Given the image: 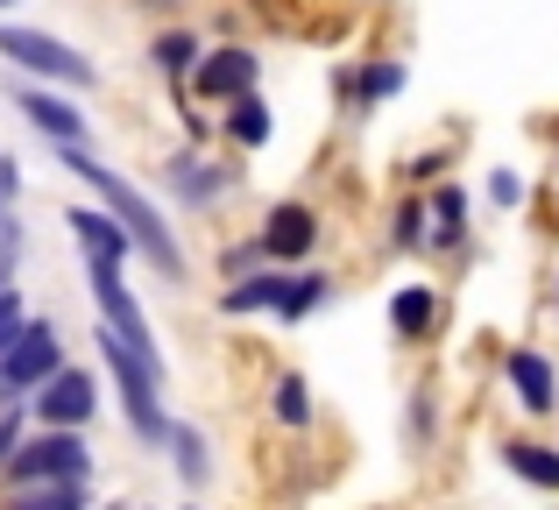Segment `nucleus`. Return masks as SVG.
<instances>
[{"label": "nucleus", "mask_w": 559, "mask_h": 510, "mask_svg": "<svg viewBox=\"0 0 559 510\" xmlns=\"http://www.w3.org/2000/svg\"><path fill=\"white\" fill-rule=\"evenodd\" d=\"M219 135H227L234 150H262V142L276 135V114H270V99H262V85L219 107Z\"/></svg>", "instance_id": "dca6fc26"}, {"label": "nucleus", "mask_w": 559, "mask_h": 510, "mask_svg": "<svg viewBox=\"0 0 559 510\" xmlns=\"http://www.w3.org/2000/svg\"><path fill=\"white\" fill-rule=\"evenodd\" d=\"M369 8H390V0H369Z\"/></svg>", "instance_id": "c9c22d12"}, {"label": "nucleus", "mask_w": 559, "mask_h": 510, "mask_svg": "<svg viewBox=\"0 0 559 510\" xmlns=\"http://www.w3.org/2000/svg\"><path fill=\"white\" fill-rule=\"evenodd\" d=\"M164 454H170V469H178V483L185 489H205L213 483V447H205V432L199 426H170V440H164Z\"/></svg>", "instance_id": "a211bd4d"}, {"label": "nucleus", "mask_w": 559, "mask_h": 510, "mask_svg": "<svg viewBox=\"0 0 559 510\" xmlns=\"http://www.w3.org/2000/svg\"><path fill=\"white\" fill-rule=\"evenodd\" d=\"M28 412H36L43 426H79V432H85V418L99 412V383H93V369H71V361H64V369H57L50 383L28 398Z\"/></svg>", "instance_id": "9b49d317"}, {"label": "nucleus", "mask_w": 559, "mask_h": 510, "mask_svg": "<svg viewBox=\"0 0 559 510\" xmlns=\"http://www.w3.org/2000/svg\"><path fill=\"white\" fill-rule=\"evenodd\" d=\"M432 390H411V447H425V440H432Z\"/></svg>", "instance_id": "c85d7f7f"}, {"label": "nucleus", "mask_w": 559, "mask_h": 510, "mask_svg": "<svg viewBox=\"0 0 559 510\" xmlns=\"http://www.w3.org/2000/svg\"><path fill=\"white\" fill-rule=\"evenodd\" d=\"M178 510H199V503H178Z\"/></svg>", "instance_id": "e433bc0d"}, {"label": "nucleus", "mask_w": 559, "mask_h": 510, "mask_svg": "<svg viewBox=\"0 0 559 510\" xmlns=\"http://www.w3.org/2000/svg\"><path fill=\"white\" fill-rule=\"evenodd\" d=\"M93 341H99V361H107L114 390H121V418H128V432H135V440H150V447H164V440H170V426H178V418L164 412V383H170V376H164V369H150V361H142L114 327H99Z\"/></svg>", "instance_id": "7ed1b4c3"}, {"label": "nucleus", "mask_w": 559, "mask_h": 510, "mask_svg": "<svg viewBox=\"0 0 559 510\" xmlns=\"http://www.w3.org/2000/svg\"><path fill=\"white\" fill-rule=\"evenodd\" d=\"M270 418H276V426H290V432H312V383H305L298 369H284L270 383Z\"/></svg>", "instance_id": "4be33fe9"}, {"label": "nucleus", "mask_w": 559, "mask_h": 510, "mask_svg": "<svg viewBox=\"0 0 559 510\" xmlns=\"http://www.w3.org/2000/svg\"><path fill=\"white\" fill-rule=\"evenodd\" d=\"M255 270H270V249H262V235H248V241H234V249H219V276H227V284H241V276H255Z\"/></svg>", "instance_id": "393cba45"}, {"label": "nucleus", "mask_w": 559, "mask_h": 510, "mask_svg": "<svg viewBox=\"0 0 559 510\" xmlns=\"http://www.w3.org/2000/svg\"><path fill=\"white\" fill-rule=\"evenodd\" d=\"M8 404H28V398H22V390L8 383V376H0V412H8Z\"/></svg>", "instance_id": "72a5a7b5"}, {"label": "nucleus", "mask_w": 559, "mask_h": 510, "mask_svg": "<svg viewBox=\"0 0 559 510\" xmlns=\"http://www.w3.org/2000/svg\"><path fill=\"white\" fill-rule=\"evenodd\" d=\"M50 156H57V164H64V170H71L79 185H85V192L99 199V206L114 213V221L128 227V235H135L142 262H150V270L164 276V284H185V249H178V235H170L164 206H156L150 192H135V185H128L121 170H107V164H99L93 150H85V142H50Z\"/></svg>", "instance_id": "f257e3e1"}, {"label": "nucleus", "mask_w": 559, "mask_h": 510, "mask_svg": "<svg viewBox=\"0 0 559 510\" xmlns=\"http://www.w3.org/2000/svg\"><path fill=\"white\" fill-rule=\"evenodd\" d=\"M0 57H8L22 79H43V85H71V93H93L99 85V64L85 50H71V43L50 36V28L8 22V14H0Z\"/></svg>", "instance_id": "20e7f679"}, {"label": "nucleus", "mask_w": 559, "mask_h": 510, "mask_svg": "<svg viewBox=\"0 0 559 510\" xmlns=\"http://www.w3.org/2000/svg\"><path fill=\"white\" fill-rule=\"evenodd\" d=\"M439 170H447V150H425V156H411V164H404V178L411 185H439Z\"/></svg>", "instance_id": "7c9ffc66"}, {"label": "nucleus", "mask_w": 559, "mask_h": 510, "mask_svg": "<svg viewBox=\"0 0 559 510\" xmlns=\"http://www.w3.org/2000/svg\"><path fill=\"white\" fill-rule=\"evenodd\" d=\"M8 107L22 114L28 128H36L43 142H85L93 128H85V114H79V93L71 85H43V79H28V85H14L8 93Z\"/></svg>", "instance_id": "0eeeda50"}, {"label": "nucleus", "mask_w": 559, "mask_h": 510, "mask_svg": "<svg viewBox=\"0 0 559 510\" xmlns=\"http://www.w3.org/2000/svg\"><path fill=\"white\" fill-rule=\"evenodd\" d=\"M262 249H270V262H312V249H319V213L305 206V199H276L270 213H262Z\"/></svg>", "instance_id": "f8f14e48"}, {"label": "nucleus", "mask_w": 559, "mask_h": 510, "mask_svg": "<svg viewBox=\"0 0 559 510\" xmlns=\"http://www.w3.org/2000/svg\"><path fill=\"white\" fill-rule=\"evenodd\" d=\"M390 249H404V256L432 249V199H404V206L390 213Z\"/></svg>", "instance_id": "5701e85b"}, {"label": "nucleus", "mask_w": 559, "mask_h": 510, "mask_svg": "<svg viewBox=\"0 0 559 510\" xmlns=\"http://www.w3.org/2000/svg\"><path fill=\"white\" fill-rule=\"evenodd\" d=\"M36 483H93V447L79 426H43L8 454V489H36Z\"/></svg>", "instance_id": "39448f33"}, {"label": "nucleus", "mask_w": 559, "mask_h": 510, "mask_svg": "<svg viewBox=\"0 0 559 510\" xmlns=\"http://www.w3.org/2000/svg\"><path fill=\"white\" fill-rule=\"evenodd\" d=\"M85 290H93V305H99V327H114L142 361H150V369H164L156 327H150V312H142V298L128 290V270H121V262H85ZM164 376H170V369H164Z\"/></svg>", "instance_id": "423d86ee"}, {"label": "nucleus", "mask_w": 559, "mask_h": 510, "mask_svg": "<svg viewBox=\"0 0 559 510\" xmlns=\"http://www.w3.org/2000/svg\"><path fill=\"white\" fill-rule=\"evenodd\" d=\"M28 319H36V312L22 305V290H0V355H8V347L28 333Z\"/></svg>", "instance_id": "bb28decb"}, {"label": "nucleus", "mask_w": 559, "mask_h": 510, "mask_svg": "<svg viewBox=\"0 0 559 510\" xmlns=\"http://www.w3.org/2000/svg\"><path fill=\"white\" fill-rule=\"evenodd\" d=\"M199 57H205V43L191 36V28H156V43H150V71H156L164 85H191Z\"/></svg>", "instance_id": "f3484780"}, {"label": "nucleus", "mask_w": 559, "mask_h": 510, "mask_svg": "<svg viewBox=\"0 0 559 510\" xmlns=\"http://www.w3.org/2000/svg\"><path fill=\"white\" fill-rule=\"evenodd\" d=\"M57 369H64V341H57L50 319H28V333L8 347V355H0V376H8V383L22 390V398H36V390L50 383Z\"/></svg>", "instance_id": "9d476101"}, {"label": "nucleus", "mask_w": 559, "mask_h": 510, "mask_svg": "<svg viewBox=\"0 0 559 510\" xmlns=\"http://www.w3.org/2000/svg\"><path fill=\"white\" fill-rule=\"evenodd\" d=\"M503 469L518 475V483H532V489H546V497H559V447H546V440H510V447H503Z\"/></svg>", "instance_id": "6ab92c4d"}, {"label": "nucleus", "mask_w": 559, "mask_h": 510, "mask_svg": "<svg viewBox=\"0 0 559 510\" xmlns=\"http://www.w3.org/2000/svg\"><path fill=\"white\" fill-rule=\"evenodd\" d=\"M64 227H71V241H79V256H85V262H121V270H128V262L142 256V249H135V235H128V227L114 221L107 206H71V213H64Z\"/></svg>", "instance_id": "ddd939ff"}, {"label": "nucleus", "mask_w": 559, "mask_h": 510, "mask_svg": "<svg viewBox=\"0 0 559 510\" xmlns=\"http://www.w3.org/2000/svg\"><path fill=\"white\" fill-rule=\"evenodd\" d=\"M135 8H142V14H178L185 0H135Z\"/></svg>", "instance_id": "473e14b6"}, {"label": "nucleus", "mask_w": 559, "mask_h": 510, "mask_svg": "<svg viewBox=\"0 0 559 510\" xmlns=\"http://www.w3.org/2000/svg\"><path fill=\"white\" fill-rule=\"evenodd\" d=\"M432 319H439L432 284H404V290L390 298V327H396V341H425V333H432Z\"/></svg>", "instance_id": "412c9836"}, {"label": "nucleus", "mask_w": 559, "mask_h": 510, "mask_svg": "<svg viewBox=\"0 0 559 510\" xmlns=\"http://www.w3.org/2000/svg\"><path fill=\"white\" fill-rule=\"evenodd\" d=\"M333 298V276L326 270H312V262H270V270H255V276H241V284H227L219 290V312L227 319H255V312H270V319H312L319 305Z\"/></svg>", "instance_id": "f03ea898"}, {"label": "nucleus", "mask_w": 559, "mask_h": 510, "mask_svg": "<svg viewBox=\"0 0 559 510\" xmlns=\"http://www.w3.org/2000/svg\"><path fill=\"white\" fill-rule=\"evenodd\" d=\"M8 510H93L85 483H36V489H8Z\"/></svg>", "instance_id": "b1692460"}, {"label": "nucleus", "mask_w": 559, "mask_h": 510, "mask_svg": "<svg viewBox=\"0 0 559 510\" xmlns=\"http://www.w3.org/2000/svg\"><path fill=\"white\" fill-rule=\"evenodd\" d=\"M262 85V57L248 50V43H213V50L199 57V71H191V93L205 99V107H227V99L255 93Z\"/></svg>", "instance_id": "6e6552de"}, {"label": "nucleus", "mask_w": 559, "mask_h": 510, "mask_svg": "<svg viewBox=\"0 0 559 510\" xmlns=\"http://www.w3.org/2000/svg\"><path fill=\"white\" fill-rule=\"evenodd\" d=\"M14 199H22V164L0 150V213H14Z\"/></svg>", "instance_id": "2f4dec72"}, {"label": "nucleus", "mask_w": 559, "mask_h": 510, "mask_svg": "<svg viewBox=\"0 0 559 510\" xmlns=\"http://www.w3.org/2000/svg\"><path fill=\"white\" fill-rule=\"evenodd\" d=\"M489 206L496 213H518L524 206V178H518V170H489Z\"/></svg>", "instance_id": "cd10ccee"}, {"label": "nucleus", "mask_w": 559, "mask_h": 510, "mask_svg": "<svg viewBox=\"0 0 559 510\" xmlns=\"http://www.w3.org/2000/svg\"><path fill=\"white\" fill-rule=\"evenodd\" d=\"M22 270V213H0V290H14Z\"/></svg>", "instance_id": "a878e982"}, {"label": "nucleus", "mask_w": 559, "mask_h": 510, "mask_svg": "<svg viewBox=\"0 0 559 510\" xmlns=\"http://www.w3.org/2000/svg\"><path fill=\"white\" fill-rule=\"evenodd\" d=\"M404 79H411L404 57H369V64H361L355 79L341 71L333 85H341V99H355V114H376V107H390V99L404 93Z\"/></svg>", "instance_id": "2eb2a0df"}, {"label": "nucleus", "mask_w": 559, "mask_h": 510, "mask_svg": "<svg viewBox=\"0 0 559 510\" xmlns=\"http://www.w3.org/2000/svg\"><path fill=\"white\" fill-rule=\"evenodd\" d=\"M432 249H461L467 241V221H475V206H467L461 185H432Z\"/></svg>", "instance_id": "aec40b11"}, {"label": "nucleus", "mask_w": 559, "mask_h": 510, "mask_svg": "<svg viewBox=\"0 0 559 510\" xmlns=\"http://www.w3.org/2000/svg\"><path fill=\"white\" fill-rule=\"evenodd\" d=\"M14 8H22V0H0V14H14Z\"/></svg>", "instance_id": "f704fd0d"}, {"label": "nucleus", "mask_w": 559, "mask_h": 510, "mask_svg": "<svg viewBox=\"0 0 559 510\" xmlns=\"http://www.w3.org/2000/svg\"><path fill=\"white\" fill-rule=\"evenodd\" d=\"M22 440H28V432H22V404H8V412H0V475H8V454Z\"/></svg>", "instance_id": "c756f323"}, {"label": "nucleus", "mask_w": 559, "mask_h": 510, "mask_svg": "<svg viewBox=\"0 0 559 510\" xmlns=\"http://www.w3.org/2000/svg\"><path fill=\"white\" fill-rule=\"evenodd\" d=\"M241 185V170L234 164H219V156H199V150H178L164 164V192L178 199L185 213H205V206H219V199Z\"/></svg>", "instance_id": "1a4fd4ad"}, {"label": "nucleus", "mask_w": 559, "mask_h": 510, "mask_svg": "<svg viewBox=\"0 0 559 510\" xmlns=\"http://www.w3.org/2000/svg\"><path fill=\"white\" fill-rule=\"evenodd\" d=\"M503 383H510V398H518L532 418L559 412V369L538 355V347H510V355H503Z\"/></svg>", "instance_id": "4468645a"}]
</instances>
